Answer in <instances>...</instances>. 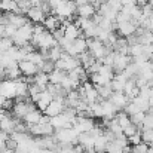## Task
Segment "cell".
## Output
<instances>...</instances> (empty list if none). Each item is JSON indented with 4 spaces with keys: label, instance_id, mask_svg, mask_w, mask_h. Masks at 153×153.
Listing matches in <instances>:
<instances>
[{
    "label": "cell",
    "instance_id": "cell-20",
    "mask_svg": "<svg viewBox=\"0 0 153 153\" xmlns=\"http://www.w3.org/2000/svg\"><path fill=\"white\" fill-rule=\"evenodd\" d=\"M101 104H102V111H104V116H102V117H105V119H113V117L116 116V113L119 111V110L116 108V105L110 101L108 98H107V100H102Z\"/></svg>",
    "mask_w": 153,
    "mask_h": 153
},
{
    "label": "cell",
    "instance_id": "cell-35",
    "mask_svg": "<svg viewBox=\"0 0 153 153\" xmlns=\"http://www.w3.org/2000/svg\"><path fill=\"white\" fill-rule=\"evenodd\" d=\"M61 53H62V49L59 48V45L56 43L55 46H52L48 49V55H46V58H49L51 61H56V59H59V56H61Z\"/></svg>",
    "mask_w": 153,
    "mask_h": 153
},
{
    "label": "cell",
    "instance_id": "cell-29",
    "mask_svg": "<svg viewBox=\"0 0 153 153\" xmlns=\"http://www.w3.org/2000/svg\"><path fill=\"white\" fill-rule=\"evenodd\" d=\"M33 82L36 85H39L42 89H46L48 83H49V77H48V73H43V71H37V74L33 76Z\"/></svg>",
    "mask_w": 153,
    "mask_h": 153
},
{
    "label": "cell",
    "instance_id": "cell-3",
    "mask_svg": "<svg viewBox=\"0 0 153 153\" xmlns=\"http://www.w3.org/2000/svg\"><path fill=\"white\" fill-rule=\"evenodd\" d=\"M86 45H88L89 53H91L95 59H98V61H102V58H104L108 52L113 51V49L107 48L101 40H98V39H86Z\"/></svg>",
    "mask_w": 153,
    "mask_h": 153
},
{
    "label": "cell",
    "instance_id": "cell-1",
    "mask_svg": "<svg viewBox=\"0 0 153 153\" xmlns=\"http://www.w3.org/2000/svg\"><path fill=\"white\" fill-rule=\"evenodd\" d=\"M53 137H55V140H56L59 144H73V146H74V144L77 143L79 134L76 132V129H74L73 126H68V128L55 129Z\"/></svg>",
    "mask_w": 153,
    "mask_h": 153
},
{
    "label": "cell",
    "instance_id": "cell-14",
    "mask_svg": "<svg viewBox=\"0 0 153 153\" xmlns=\"http://www.w3.org/2000/svg\"><path fill=\"white\" fill-rule=\"evenodd\" d=\"M25 15H27V18H28V21H31V22H34V24H37V22H43V19H45V12L39 7V6H31L27 12H25Z\"/></svg>",
    "mask_w": 153,
    "mask_h": 153
},
{
    "label": "cell",
    "instance_id": "cell-30",
    "mask_svg": "<svg viewBox=\"0 0 153 153\" xmlns=\"http://www.w3.org/2000/svg\"><path fill=\"white\" fill-rule=\"evenodd\" d=\"M131 101L135 102V105L138 107L140 111H144V113L149 111V107H150V100H149V98H144V97H141V95H137V97L132 98Z\"/></svg>",
    "mask_w": 153,
    "mask_h": 153
},
{
    "label": "cell",
    "instance_id": "cell-51",
    "mask_svg": "<svg viewBox=\"0 0 153 153\" xmlns=\"http://www.w3.org/2000/svg\"><path fill=\"white\" fill-rule=\"evenodd\" d=\"M1 15H3V12H1V10H0V16H1Z\"/></svg>",
    "mask_w": 153,
    "mask_h": 153
},
{
    "label": "cell",
    "instance_id": "cell-9",
    "mask_svg": "<svg viewBox=\"0 0 153 153\" xmlns=\"http://www.w3.org/2000/svg\"><path fill=\"white\" fill-rule=\"evenodd\" d=\"M0 94L4 98H15L16 97V85L12 79H1L0 80Z\"/></svg>",
    "mask_w": 153,
    "mask_h": 153
},
{
    "label": "cell",
    "instance_id": "cell-25",
    "mask_svg": "<svg viewBox=\"0 0 153 153\" xmlns=\"http://www.w3.org/2000/svg\"><path fill=\"white\" fill-rule=\"evenodd\" d=\"M52 98H53V97L45 89V91L40 92V98L37 100V102H34V104H36V107H37L40 111H45V108L48 107V104L52 101Z\"/></svg>",
    "mask_w": 153,
    "mask_h": 153
},
{
    "label": "cell",
    "instance_id": "cell-40",
    "mask_svg": "<svg viewBox=\"0 0 153 153\" xmlns=\"http://www.w3.org/2000/svg\"><path fill=\"white\" fill-rule=\"evenodd\" d=\"M137 131H140V129H138V126H137V125H134V123H129L128 126L122 128V132H123V135H125V137H129V135L135 134Z\"/></svg>",
    "mask_w": 153,
    "mask_h": 153
},
{
    "label": "cell",
    "instance_id": "cell-16",
    "mask_svg": "<svg viewBox=\"0 0 153 153\" xmlns=\"http://www.w3.org/2000/svg\"><path fill=\"white\" fill-rule=\"evenodd\" d=\"M95 12H97L95 6H94L92 3H89V1H86V3L77 6V9H76V13H77V16H80V18H92V16L95 15Z\"/></svg>",
    "mask_w": 153,
    "mask_h": 153
},
{
    "label": "cell",
    "instance_id": "cell-12",
    "mask_svg": "<svg viewBox=\"0 0 153 153\" xmlns=\"http://www.w3.org/2000/svg\"><path fill=\"white\" fill-rule=\"evenodd\" d=\"M18 67H19L22 76H30V77H33V76L37 74V71H39L37 64H34V62H31V61H28V59L19 61V62H18Z\"/></svg>",
    "mask_w": 153,
    "mask_h": 153
},
{
    "label": "cell",
    "instance_id": "cell-44",
    "mask_svg": "<svg viewBox=\"0 0 153 153\" xmlns=\"http://www.w3.org/2000/svg\"><path fill=\"white\" fill-rule=\"evenodd\" d=\"M16 146H18V143L13 140V138H10V137H7V140H6V149H10V150H15L16 149Z\"/></svg>",
    "mask_w": 153,
    "mask_h": 153
},
{
    "label": "cell",
    "instance_id": "cell-10",
    "mask_svg": "<svg viewBox=\"0 0 153 153\" xmlns=\"http://www.w3.org/2000/svg\"><path fill=\"white\" fill-rule=\"evenodd\" d=\"M88 51V45H86V39L83 37V36H79L77 39H74L73 42H71V46H70V49L67 51L68 55H73V56H77L79 53H82V52Z\"/></svg>",
    "mask_w": 153,
    "mask_h": 153
},
{
    "label": "cell",
    "instance_id": "cell-42",
    "mask_svg": "<svg viewBox=\"0 0 153 153\" xmlns=\"http://www.w3.org/2000/svg\"><path fill=\"white\" fill-rule=\"evenodd\" d=\"M16 27L15 25H12V24H7V25H4V37H9V39H12L13 36H15V33H16Z\"/></svg>",
    "mask_w": 153,
    "mask_h": 153
},
{
    "label": "cell",
    "instance_id": "cell-43",
    "mask_svg": "<svg viewBox=\"0 0 153 153\" xmlns=\"http://www.w3.org/2000/svg\"><path fill=\"white\" fill-rule=\"evenodd\" d=\"M128 143H129V144H132V146H135V144L141 143V132H140V131H137L135 134L129 135V137H128Z\"/></svg>",
    "mask_w": 153,
    "mask_h": 153
},
{
    "label": "cell",
    "instance_id": "cell-18",
    "mask_svg": "<svg viewBox=\"0 0 153 153\" xmlns=\"http://www.w3.org/2000/svg\"><path fill=\"white\" fill-rule=\"evenodd\" d=\"M7 19H9V24L15 25L16 28H19V27H22L24 24L28 22V18L24 13H15V12H9L7 13Z\"/></svg>",
    "mask_w": 153,
    "mask_h": 153
},
{
    "label": "cell",
    "instance_id": "cell-36",
    "mask_svg": "<svg viewBox=\"0 0 153 153\" xmlns=\"http://www.w3.org/2000/svg\"><path fill=\"white\" fill-rule=\"evenodd\" d=\"M141 141L146 143L147 146H152L153 144V129L152 128H147V129H141Z\"/></svg>",
    "mask_w": 153,
    "mask_h": 153
},
{
    "label": "cell",
    "instance_id": "cell-31",
    "mask_svg": "<svg viewBox=\"0 0 153 153\" xmlns=\"http://www.w3.org/2000/svg\"><path fill=\"white\" fill-rule=\"evenodd\" d=\"M107 144H108V141H107V138L104 137V134L97 135V137H95V140H94V149H95V152L97 153L105 152Z\"/></svg>",
    "mask_w": 153,
    "mask_h": 153
},
{
    "label": "cell",
    "instance_id": "cell-5",
    "mask_svg": "<svg viewBox=\"0 0 153 153\" xmlns=\"http://www.w3.org/2000/svg\"><path fill=\"white\" fill-rule=\"evenodd\" d=\"M80 65V61L77 56H73V55H68L67 52H62L59 59L55 61V68L58 70H62V71H70L73 70L74 67Z\"/></svg>",
    "mask_w": 153,
    "mask_h": 153
},
{
    "label": "cell",
    "instance_id": "cell-37",
    "mask_svg": "<svg viewBox=\"0 0 153 153\" xmlns=\"http://www.w3.org/2000/svg\"><path fill=\"white\" fill-rule=\"evenodd\" d=\"M25 59H28V61H31V62H34V64H40L43 59H45V56H43V53L42 52H30V53H27V56H25Z\"/></svg>",
    "mask_w": 153,
    "mask_h": 153
},
{
    "label": "cell",
    "instance_id": "cell-7",
    "mask_svg": "<svg viewBox=\"0 0 153 153\" xmlns=\"http://www.w3.org/2000/svg\"><path fill=\"white\" fill-rule=\"evenodd\" d=\"M64 107H65V100H64L62 97H55V98H52V101L48 104V107L45 108L43 113L48 114L49 117H52V116H56V114L62 113Z\"/></svg>",
    "mask_w": 153,
    "mask_h": 153
},
{
    "label": "cell",
    "instance_id": "cell-23",
    "mask_svg": "<svg viewBox=\"0 0 153 153\" xmlns=\"http://www.w3.org/2000/svg\"><path fill=\"white\" fill-rule=\"evenodd\" d=\"M40 116H42V111L36 107V108H33V110H30L24 117H22V120H24V123L28 126V125H34V123H39V120H40Z\"/></svg>",
    "mask_w": 153,
    "mask_h": 153
},
{
    "label": "cell",
    "instance_id": "cell-6",
    "mask_svg": "<svg viewBox=\"0 0 153 153\" xmlns=\"http://www.w3.org/2000/svg\"><path fill=\"white\" fill-rule=\"evenodd\" d=\"M27 132L34 137H45V135H53L55 129L51 123H34L27 126Z\"/></svg>",
    "mask_w": 153,
    "mask_h": 153
},
{
    "label": "cell",
    "instance_id": "cell-48",
    "mask_svg": "<svg viewBox=\"0 0 153 153\" xmlns=\"http://www.w3.org/2000/svg\"><path fill=\"white\" fill-rule=\"evenodd\" d=\"M149 113L153 114V100H150V107H149Z\"/></svg>",
    "mask_w": 153,
    "mask_h": 153
},
{
    "label": "cell",
    "instance_id": "cell-15",
    "mask_svg": "<svg viewBox=\"0 0 153 153\" xmlns=\"http://www.w3.org/2000/svg\"><path fill=\"white\" fill-rule=\"evenodd\" d=\"M51 125L53 126V129H59V128H68V126H73V122L62 113L56 114V116H52L51 117Z\"/></svg>",
    "mask_w": 153,
    "mask_h": 153
},
{
    "label": "cell",
    "instance_id": "cell-2",
    "mask_svg": "<svg viewBox=\"0 0 153 153\" xmlns=\"http://www.w3.org/2000/svg\"><path fill=\"white\" fill-rule=\"evenodd\" d=\"M76 9H77V6H76L74 0H62L56 7L52 9V13L56 15L59 19H70L76 13Z\"/></svg>",
    "mask_w": 153,
    "mask_h": 153
},
{
    "label": "cell",
    "instance_id": "cell-32",
    "mask_svg": "<svg viewBox=\"0 0 153 153\" xmlns=\"http://www.w3.org/2000/svg\"><path fill=\"white\" fill-rule=\"evenodd\" d=\"M114 119L117 120V123L120 125V128H125V126H128L129 123H132V122H131V117H129L125 111H122V110H119V111L116 113Z\"/></svg>",
    "mask_w": 153,
    "mask_h": 153
},
{
    "label": "cell",
    "instance_id": "cell-8",
    "mask_svg": "<svg viewBox=\"0 0 153 153\" xmlns=\"http://www.w3.org/2000/svg\"><path fill=\"white\" fill-rule=\"evenodd\" d=\"M132 61V58L126 53H120V52L114 51V59H113V65L111 68L114 70V73H120L126 68V65Z\"/></svg>",
    "mask_w": 153,
    "mask_h": 153
},
{
    "label": "cell",
    "instance_id": "cell-28",
    "mask_svg": "<svg viewBox=\"0 0 153 153\" xmlns=\"http://www.w3.org/2000/svg\"><path fill=\"white\" fill-rule=\"evenodd\" d=\"M95 88H97V92H98V101H102V100L110 98V95H111V92H113L110 83L100 85V86H95Z\"/></svg>",
    "mask_w": 153,
    "mask_h": 153
},
{
    "label": "cell",
    "instance_id": "cell-52",
    "mask_svg": "<svg viewBox=\"0 0 153 153\" xmlns=\"http://www.w3.org/2000/svg\"><path fill=\"white\" fill-rule=\"evenodd\" d=\"M101 153H107V152H101Z\"/></svg>",
    "mask_w": 153,
    "mask_h": 153
},
{
    "label": "cell",
    "instance_id": "cell-27",
    "mask_svg": "<svg viewBox=\"0 0 153 153\" xmlns=\"http://www.w3.org/2000/svg\"><path fill=\"white\" fill-rule=\"evenodd\" d=\"M67 71H62V70H58V68H53L51 73L48 74L49 77V83H53V85H59L62 82V79L65 77Z\"/></svg>",
    "mask_w": 153,
    "mask_h": 153
},
{
    "label": "cell",
    "instance_id": "cell-21",
    "mask_svg": "<svg viewBox=\"0 0 153 153\" xmlns=\"http://www.w3.org/2000/svg\"><path fill=\"white\" fill-rule=\"evenodd\" d=\"M64 36H65L67 39H70V40H74V39H77L79 36H82V31H80V28H79L74 22H68V24L64 27Z\"/></svg>",
    "mask_w": 153,
    "mask_h": 153
},
{
    "label": "cell",
    "instance_id": "cell-45",
    "mask_svg": "<svg viewBox=\"0 0 153 153\" xmlns=\"http://www.w3.org/2000/svg\"><path fill=\"white\" fill-rule=\"evenodd\" d=\"M39 123H51V117L48 116V114H42L40 116V120H39Z\"/></svg>",
    "mask_w": 153,
    "mask_h": 153
},
{
    "label": "cell",
    "instance_id": "cell-26",
    "mask_svg": "<svg viewBox=\"0 0 153 153\" xmlns=\"http://www.w3.org/2000/svg\"><path fill=\"white\" fill-rule=\"evenodd\" d=\"M0 10L4 12V13H9V12L19 13L18 12V3H16V0H0Z\"/></svg>",
    "mask_w": 153,
    "mask_h": 153
},
{
    "label": "cell",
    "instance_id": "cell-49",
    "mask_svg": "<svg viewBox=\"0 0 153 153\" xmlns=\"http://www.w3.org/2000/svg\"><path fill=\"white\" fill-rule=\"evenodd\" d=\"M147 3H149V6L153 9V0H147Z\"/></svg>",
    "mask_w": 153,
    "mask_h": 153
},
{
    "label": "cell",
    "instance_id": "cell-11",
    "mask_svg": "<svg viewBox=\"0 0 153 153\" xmlns=\"http://www.w3.org/2000/svg\"><path fill=\"white\" fill-rule=\"evenodd\" d=\"M114 28L117 30V33L122 37H128V36H131V34L135 33L137 25L132 21H125V22H114Z\"/></svg>",
    "mask_w": 153,
    "mask_h": 153
},
{
    "label": "cell",
    "instance_id": "cell-22",
    "mask_svg": "<svg viewBox=\"0 0 153 153\" xmlns=\"http://www.w3.org/2000/svg\"><path fill=\"white\" fill-rule=\"evenodd\" d=\"M15 85H16V97L15 98H28V83L19 77L15 80Z\"/></svg>",
    "mask_w": 153,
    "mask_h": 153
},
{
    "label": "cell",
    "instance_id": "cell-41",
    "mask_svg": "<svg viewBox=\"0 0 153 153\" xmlns=\"http://www.w3.org/2000/svg\"><path fill=\"white\" fill-rule=\"evenodd\" d=\"M147 150H149V146L146 143H143V141L131 147V153H146Z\"/></svg>",
    "mask_w": 153,
    "mask_h": 153
},
{
    "label": "cell",
    "instance_id": "cell-19",
    "mask_svg": "<svg viewBox=\"0 0 153 153\" xmlns=\"http://www.w3.org/2000/svg\"><path fill=\"white\" fill-rule=\"evenodd\" d=\"M43 27H45V30H48V31H53L55 28H58V27H61V19L56 16V15H46L45 16V19H43Z\"/></svg>",
    "mask_w": 153,
    "mask_h": 153
},
{
    "label": "cell",
    "instance_id": "cell-50",
    "mask_svg": "<svg viewBox=\"0 0 153 153\" xmlns=\"http://www.w3.org/2000/svg\"><path fill=\"white\" fill-rule=\"evenodd\" d=\"M0 65H1V53H0Z\"/></svg>",
    "mask_w": 153,
    "mask_h": 153
},
{
    "label": "cell",
    "instance_id": "cell-46",
    "mask_svg": "<svg viewBox=\"0 0 153 153\" xmlns=\"http://www.w3.org/2000/svg\"><path fill=\"white\" fill-rule=\"evenodd\" d=\"M120 3H122V6H125V4H135L137 0H120Z\"/></svg>",
    "mask_w": 153,
    "mask_h": 153
},
{
    "label": "cell",
    "instance_id": "cell-33",
    "mask_svg": "<svg viewBox=\"0 0 153 153\" xmlns=\"http://www.w3.org/2000/svg\"><path fill=\"white\" fill-rule=\"evenodd\" d=\"M37 67H39V71H43V73H48V74H49L52 70L55 68V62L51 61L49 58H45Z\"/></svg>",
    "mask_w": 153,
    "mask_h": 153
},
{
    "label": "cell",
    "instance_id": "cell-38",
    "mask_svg": "<svg viewBox=\"0 0 153 153\" xmlns=\"http://www.w3.org/2000/svg\"><path fill=\"white\" fill-rule=\"evenodd\" d=\"M12 46H13V40L12 39H9V37H1L0 39V53L7 52Z\"/></svg>",
    "mask_w": 153,
    "mask_h": 153
},
{
    "label": "cell",
    "instance_id": "cell-17",
    "mask_svg": "<svg viewBox=\"0 0 153 153\" xmlns=\"http://www.w3.org/2000/svg\"><path fill=\"white\" fill-rule=\"evenodd\" d=\"M15 125H16V119L7 113V114L0 120V131H3V132H6V134H10V132L15 131Z\"/></svg>",
    "mask_w": 153,
    "mask_h": 153
},
{
    "label": "cell",
    "instance_id": "cell-4",
    "mask_svg": "<svg viewBox=\"0 0 153 153\" xmlns=\"http://www.w3.org/2000/svg\"><path fill=\"white\" fill-rule=\"evenodd\" d=\"M31 36H33V24L28 21L27 24H24L22 27H19L16 30L15 36L12 37L13 45L15 46H22V45H25L31 40Z\"/></svg>",
    "mask_w": 153,
    "mask_h": 153
},
{
    "label": "cell",
    "instance_id": "cell-34",
    "mask_svg": "<svg viewBox=\"0 0 153 153\" xmlns=\"http://www.w3.org/2000/svg\"><path fill=\"white\" fill-rule=\"evenodd\" d=\"M89 110L92 113V117H102L104 116L101 101H95V102H92V104H89Z\"/></svg>",
    "mask_w": 153,
    "mask_h": 153
},
{
    "label": "cell",
    "instance_id": "cell-24",
    "mask_svg": "<svg viewBox=\"0 0 153 153\" xmlns=\"http://www.w3.org/2000/svg\"><path fill=\"white\" fill-rule=\"evenodd\" d=\"M6 79H12V80H16V79H19L22 74H21V70H19V67H18V62L15 61V62H12V64H9L6 68Z\"/></svg>",
    "mask_w": 153,
    "mask_h": 153
},
{
    "label": "cell",
    "instance_id": "cell-39",
    "mask_svg": "<svg viewBox=\"0 0 153 153\" xmlns=\"http://www.w3.org/2000/svg\"><path fill=\"white\" fill-rule=\"evenodd\" d=\"M129 117H131V122H132L134 125H137V126H141V123L144 122L146 113H144V111H137V113L131 114Z\"/></svg>",
    "mask_w": 153,
    "mask_h": 153
},
{
    "label": "cell",
    "instance_id": "cell-13",
    "mask_svg": "<svg viewBox=\"0 0 153 153\" xmlns=\"http://www.w3.org/2000/svg\"><path fill=\"white\" fill-rule=\"evenodd\" d=\"M108 100L116 105L117 110H123V107H125V105L128 104V101H129L128 95H126L125 92H122V91H113Z\"/></svg>",
    "mask_w": 153,
    "mask_h": 153
},
{
    "label": "cell",
    "instance_id": "cell-47",
    "mask_svg": "<svg viewBox=\"0 0 153 153\" xmlns=\"http://www.w3.org/2000/svg\"><path fill=\"white\" fill-rule=\"evenodd\" d=\"M40 153H56V152H55L53 149H42Z\"/></svg>",
    "mask_w": 153,
    "mask_h": 153
}]
</instances>
